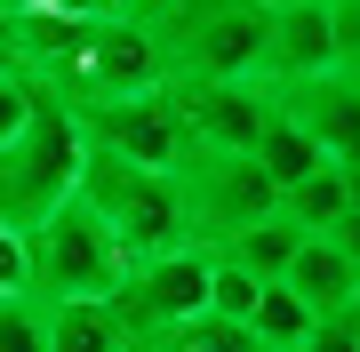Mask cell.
<instances>
[{
  "instance_id": "obj_12",
  "label": "cell",
  "mask_w": 360,
  "mask_h": 352,
  "mask_svg": "<svg viewBox=\"0 0 360 352\" xmlns=\"http://www.w3.org/2000/svg\"><path fill=\"white\" fill-rule=\"evenodd\" d=\"M304 240H312V233H296L288 216H264L257 233H240V240H232V248H208V256H232V264H240L248 280H264V288H281V280H288V264H296V248H304Z\"/></svg>"
},
{
  "instance_id": "obj_1",
  "label": "cell",
  "mask_w": 360,
  "mask_h": 352,
  "mask_svg": "<svg viewBox=\"0 0 360 352\" xmlns=\"http://www.w3.org/2000/svg\"><path fill=\"white\" fill-rule=\"evenodd\" d=\"M80 200L104 216V233L120 240L129 264H153L168 248H193V224H184V184L160 176V169H129V160L96 152L80 160Z\"/></svg>"
},
{
  "instance_id": "obj_11",
  "label": "cell",
  "mask_w": 360,
  "mask_h": 352,
  "mask_svg": "<svg viewBox=\"0 0 360 352\" xmlns=\"http://www.w3.org/2000/svg\"><path fill=\"white\" fill-rule=\"evenodd\" d=\"M257 169L281 184V193H296V184H304L312 169H328V152L312 144V129H304V120L281 105V112H272V129H264V144H257Z\"/></svg>"
},
{
  "instance_id": "obj_13",
  "label": "cell",
  "mask_w": 360,
  "mask_h": 352,
  "mask_svg": "<svg viewBox=\"0 0 360 352\" xmlns=\"http://www.w3.org/2000/svg\"><path fill=\"white\" fill-rule=\"evenodd\" d=\"M49 352H129V320L112 304H49Z\"/></svg>"
},
{
  "instance_id": "obj_6",
  "label": "cell",
  "mask_w": 360,
  "mask_h": 352,
  "mask_svg": "<svg viewBox=\"0 0 360 352\" xmlns=\"http://www.w3.org/2000/svg\"><path fill=\"white\" fill-rule=\"evenodd\" d=\"M208 273H217L208 248H168L153 264H129V280H120V296H112V313L129 320V344L200 320L208 313Z\"/></svg>"
},
{
  "instance_id": "obj_5",
  "label": "cell",
  "mask_w": 360,
  "mask_h": 352,
  "mask_svg": "<svg viewBox=\"0 0 360 352\" xmlns=\"http://www.w3.org/2000/svg\"><path fill=\"white\" fill-rule=\"evenodd\" d=\"M80 136L96 144V152L129 160V169H160L176 176L184 160H193V129H184V105L176 89H153V96H112V105H80Z\"/></svg>"
},
{
  "instance_id": "obj_14",
  "label": "cell",
  "mask_w": 360,
  "mask_h": 352,
  "mask_svg": "<svg viewBox=\"0 0 360 352\" xmlns=\"http://www.w3.org/2000/svg\"><path fill=\"white\" fill-rule=\"evenodd\" d=\"M345 209H352V176L336 169V160H328V169H312L304 184H296V193H281V216L296 224V233H312V240H321V233H328V224L345 216Z\"/></svg>"
},
{
  "instance_id": "obj_2",
  "label": "cell",
  "mask_w": 360,
  "mask_h": 352,
  "mask_svg": "<svg viewBox=\"0 0 360 352\" xmlns=\"http://www.w3.org/2000/svg\"><path fill=\"white\" fill-rule=\"evenodd\" d=\"M80 160H89L80 120L56 105V96H40L25 136L0 144V224H8V233H32L40 216H56L80 193Z\"/></svg>"
},
{
  "instance_id": "obj_21",
  "label": "cell",
  "mask_w": 360,
  "mask_h": 352,
  "mask_svg": "<svg viewBox=\"0 0 360 352\" xmlns=\"http://www.w3.org/2000/svg\"><path fill=\"white\" fill-rule=\"evenodd\" d=\"M321 240L336 248V256H352V264H360V209H345V216H336V224H328Z\"/></svg>"
},
{
  "instance_id": "obj_10",
  "label": "cell",
  "mask_w": 360,
  "mask_h": 352,
  "mask_svg": "<svg viewBox=\"0 0 360 352\" xmlns=\"http://www.w3.org/2000/svg\"><path fill=\"white\" fill-rule=\"evenodd\" d=\"M288 296H304L312 304V320H345V304L360 296V264L352 256H336L328 240H304L296 248V264H288Z\"/></svg>"
},
{
  "instance_id": "obj_3",
  "label": "cell",
  "mask_w": 360,
  "mask_h": 352,
  "mask_svg": "<svg viewBox=\"0 0 360 352\" xmlns=\"http://www.w3.org/2000/svg\"><path fill=\"white\" fill-rule=\"evenodd\" d=\"M25 256H32V296L40 304H112L120 280H129L120 240L104 233V216L80 193L25 233Z\"/></svg>"
},
{
  "instance_id": "obj_9",
  "label": "cell",
  "mask_w": 360,
  "mask_h": 352,
  "mask_svg": "<svg viewBox=\"0 0 360 352\" xmlns=\"http://www.w3.org/2000/svg\"><path fill=\"white\" fill-rule=\"evenodd\" d=\"M281 105L312 129V144H321L345 176H360V72H321V80H304V89H281Z\"/></svg>"
},
{
  "instance_id": "obj_23",
  "label": "cell",
  "mask_w": 360,
  "mask_h": 352,
  "mask_svg": "<svg viewBox=\"0 0 360 352\" xmlns=\"http://www.w3.org/2000/svg\"><path fill=\"white\" fill-rule=\"evenodd\" d=\"M345 328H352V337H360V296H352V304H345Z\"/></svg>"
},
{
  "instance_id": "obj_7",
  "label": "cell",
  "mask_w": 360,
  "mask_h": 352,
  "mask_svg": "<svg viewBox=\"0 0 360 352\" xmlns=\"http://www.w3.org/2000/svg\"><path fill=\"white\" fill-rule=\"evenodd\" d=\"M184 105V129H193V144H208V152H257L272 112H281V89L272 80H168Z\"/></svg>"
},
{
  "instance_id": "obj_8",
  "label": "cell",
  "mask_w": 360,
  "mask_h": 352,
  "mask_svg": "<svg viewBox=\"0 0 360 352\" xmlns=\"http://www.w3.org/2000/svg\"><path fill=\"white\" fill-rule=\"evenodd\" d=\"M336 72V16L328 0H281L272 8V56H264V80L272 89H304V80Z\"/></svg>"
},
{
  "instance_id": "obj_22",
  "label": "cell",
  "mask_w": 360,
  "mask_h": 352,
  "mask_svg": "<svg viewBox=\"0 0 360 352\" xmlns=\"http://www.w3.org/2000/svg\"><path fill=\"white\" fill-rule=\"evenodd\" d=\"M296 352H360V337H352L345 320H321V337H312V344H296Z\"/></svg>"
},
{
  "instance_id": "obj_4",
  "label": "cell",
  "mask_w": 360,
  "mask_h": 352,
  "mask_svg": "<svg viewBox=\"0 0 360 352\" xmlns=\"http://www.w3.org/2000/svg\"><path fill=\"white\" fill-rule=\"evenodd\" d=\"M176 184H184L193 248H232L240 233H257L264 216H281V184L257 169V152H208V144H193Z\"/></svg>"
},
{
  "instance_id": "obj_18",
  "label": "cell",
  "mask_w": 360,
  "mask_h": 352,
  "mask_svg": "<svg viewBox=\"0 0 360 352\" xmlns=\"http://www.w3.org/2000/svg\"><path fill=\"white\" fill-rule=\"evenodd\" d=\"M32 105H40V89L16 65H0V144H16L25 136V120H32Z\"/></svg>"
},
{
  "instance_id": "obj_17",
  "label": "cell",
  "mask_w": 360,
  "mask_h": 352,
  "mask_svg": "<svg viewBox=\"0 0 360 352\" xmlns=\"http://www.w3.org/2000/svg\"><path fill=\"white\" fill-rule=\"evenodd\" d=\"M0 352H49V304L40 296H0Z\"/></svg>"
},
{
  "instance_id": "obj_19",
  "label": "cell",
  "mask_w": 360,
  "mask_h": 352,
  "mask_svg": "<svg viewBox=\"0 0 360 352\" xmlns=\"http://www.w3.org/2000/svg\"><path fill=\"white\" fill-rule=\"evenodd\" d=\"M0 296H32V256H25V233L0 224Z\"/></svg>"
},
{
  "instance_id": "obj_16",
  "label": "cell",
  "mask_w": 360,
  "mask_h": 352,
  "mask_svg": "<svg viewBox=\"0 0 360 352\" xmlns=\"http://www.w3.org/2000/svg\"><path fill=\"white\" fill-rule=\"evenodd\" d=\"M257 304H264V280H248L232 256H217V273H208V313L248 328V320H257Z\"/></svg>"
},
{
  "instance_id": "obj_15",
  "label": "cell",
  "mask_w": 360,
  "mask_h": 352,
  "mask_svg": "<svg viewBox=\"0 0 360 352\" xmlns=\"http://www.w3.org/2000/svg\"><path fill=\"white\" fill-rule=\"evenodd\" d=\"M248 337H257L264 352H296V344L321 337V320H312V304H304V296H288V288H264V304H257V320H248Z\"/></svg>"
},
{
  "instance_id": "obj_20",
  "label": "cell",
  "mask_w": 360,
  "mask_h": 352,
  "mask_svg": "<svg viewBox=\"0 0 360 352\" xmlns=\"http://www.w3.org/2000/svg\"><path fill=\"white\" fill-rule=\"evenodd\" d=\"M336 16V72H360V0H328Z\"/></svg>"
}]
</instances>
